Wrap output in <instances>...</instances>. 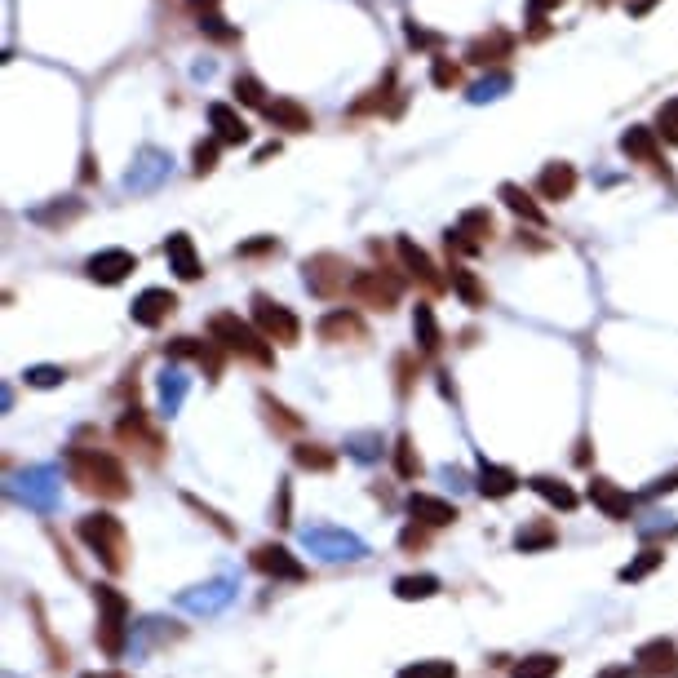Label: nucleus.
Wrapping results in <instances>:
<instances>
[{
	"label": "nucleus",
	"instance_id": "nucleus-35",
	"mask_svg": "<svg viewBox=\"0 0 678 678\" xmlns=\"http://www.w3.org/2000/svg\"><path fill=\"white\" fill-rule=\"evenodd\" d=\"M665 563V550H656V546H647V550H639V559H630L625 563L621 572H616V577H621L625 585H634V581H643V577H652L656 568H661Z\"/></svg>",
	"mask_w": 678,
	"mask_h": 678
},
{
	"label": "nucleus",
	"instance_id": "nucleus-37",
	"mask_svg": "<svg viewBox=\"0 0 678 678\" xmlns=\"http://www.w3.org/2000/svg\"><path fill=\"white\" fill-rule=\"evenodd\" d=\"M49 479H54L49 470H32V475L23 479V497L32 501L36 510H49V506H54V484H49Z\"/></svg>",
	"mask_w": 678,
	"mask_h": 678
},
{
	"label": "nucleus",
	"instance_id": "nucleus-26",
	"mask_svg": "<svg viewBox=\"0 0 678 678\" xmlns=\"http://www.w3.org/2000/svg\"><path fill=\"white\" fill-rule=\"evenodd\" d=\"M209 125H213V133H218V142H231V147L249 142V125H244V116L235 107H226V102H213L209 107Z\"/></svg>",
	"mask_w": 678,
	"mask_h": 678
},
{
	"label": "nucleus",
	"instance_id": "nucleus-17",
	"mask_svg": "<svg viewBox=\"0 0 678 678\" xmlns=\"http://www.w3.org/2000/svg\"><path fill=\"white\" fill-rule=\"evenodd\" d=\"M173 311H178V297H173L169 289H142L138 297H133V306H129L133 324H142V328H160Z\"/></svg>",
	"mask_w": 678,
	"mask_h": 678
},
{
	"label": "nucleus",
	"instance_id": "nucleus-36",
	"mask_svg": "<svg viewBox=\"0 0 678 678\" xmlns=\"http://www.w3.org/2000/svg\"><path fill=\"white\" fill-rule=\"evenodd\" d=\"M435 594H439V577H430V572H421V577H399V581H395V599H404V603L435 599Z\"/></svg>",
	"mask_w": 678,
	"mask_h": 678
},
{
	"label": "nucleus",
	"instance_id": "nucleus-10",
	"mask_svg": "<svg viewBox=\"0 0 678 678\" xmlns=\"http://www.w3.org/2000/svg\"><path fill=\"white\" fill-rule=\"evenodd\" d=\"M634 674L643 678H678V643L674 639H647L634 652Z\"/></svg>",
	"mask_w": 678,
	"mask_h": 678
},
{
	"label": "nucleus",
	"instance_id": "nucleus-21",
	"mask_svg": "<svg viewBox=\"0 0 678 678\" xmlns=\"http://www.w3.org/2000/svg\"><path fill=\"white\" fill-rule=\"evenodd\" d=\"M262 116L271 120L275 129H284V133H311V129H315V116H311V111H306L297 98H275V102H266Z\"/></svg>",
	"mask_w": 678,
	"mask_h": 678
},
{
	"label": "nucleus",
	"instance_id": "nucleus-60",
	"mask_svg": "<svg viewBox=\"0 0 678 678\" xmlns=\"http://www.w3.org/2000/svg\"><path fill=\"white\" fill-rule=\"evenodd\" d=\"M94 164H98L94 156H85V169H80V178H85V182H94V178H98V169H94Z\"/></svg>",
	"mask_w": 678,
	"mask_h": 678
},
{
	"label": "nucleus",
	"instance_id": "nucleus-15",
	"mask_svg": "<svg viewBox=\"0 0 678 678\" xmlns=\"http://www.w3.org/2000/svg\"><path fill=\"white\" fill-rule=\"evenodd\" d=\"M129 271H138V258H133L129 249H102V253H94V258L85 262V275L94 284H125L129 280Z\"/></svg>",
	"mask_w": 678,
	"mask_h": 678
},
{
	"label": "nucleus",
	"instance_id": "nucleus-19",
	"mask_svg": "<svg viewBox=\"0 0 678 678\" xmlns=\"http://www.w3.org/2000/svg\"><path fill=\"white\" fill-rule=\"evenodd\" d=\"M510 54H515V36H510L506 27H492L488 36H475L466 45V58L475 67H497V63H506Z\"/></svg>",
	"mask_w": 678,
	"mask_h": 678
},
{
	"label": "nucleus",
	"instance_id": "nucleus-33",
	"mask_svg": "<svg viewBox=\"0 0 678 678\" xmlns=\"http://www.w3.org/2000/svg\"><path fill=\"white\" fill-rule=\"evenodd\" d=\"M457 231H461V235H470L475 244H488L492 235H497V222H492V213H488V209H466V213L457 218Z\"/></svg>",
	"mask_w": 678,
	"mask_h": 678
},
{
	"label": "nucleus",
	"instance_id": "nucleus-57",
	"mask_svg": "<svg viewBox=\"0 0 678 678\" xmlns=\"http://www.w3.org/2000/svg\"><path fill=\"white\" fill-rule=\"evenodd\" d=\"M665 492H678V470H670V475H661L656 484H647V497H665Z\"/></svg>",
	"mask_w": 678,
	"mask_h": 678
},
{
	"label": "nucleus",
	"instance_id": "nucleus-59",
	"mask_svg": "<svg viewBox=\"0 0 678 678\" xmlns=\"http://www.w3.org/2000/svg\"><path fill=\"white\" fill-rule=\"evenodd\" d=\"M271 156H280V142H266V147L258 151V164H266V160H271Z\"/></svg>",
	"mask_w": 678,
	"mask_h": 678
},
{
	"label": "nucleus",
	"instance_id": "nucleus-31",
	"mask_svg": "<svg viewBox=\"0 0 678 678\" xmlns=\"http://www.w3.org/2000/svg\"><path fill=\"white\" fill-rule=\"evenodd\" d=\"M226 603H231V585L226 581H213V585H200V590L182 594V608H191V612H218Z\"/></svg>",
	"mask_w": 678,
	"mask_h": 678
},
{
	"label": "nucleus",
	"instance_id": "nucleus-2",
	"mask_svg": "<svg viewBox=\"0 0 678 678\" xmlns=\"http://www.w3.org/2000/svg\"><path fill=\"white\" fill-rule=\"evenodd\" d=\"M76 537L89 546V554H98V563L107 572H125L129 568V532L125 523L116 515H107V510H94V515H80L76 523Z\"/></svg>",
	"mask_w": 678,
	"mask_h": 678
},
{
	"label": "nucleus",
	"instance_id": "nucleus-56",
	"mask_svg": "<svg viewBox=\"0 0 678 678\" xmlns=\"http://www.w3.org/2000/svg\"><path fill=\"white\" fill-rule=\"evenodd\" d=\"M395 373H399V395H408V390H413V355H399Z\"/></svg>",
	"mask_w": 678,
	"mask_h": 678
},
{
	"label": "nucleus",
	"instance_id": "nucleus-42",
	"mask_svg": "<svg viewBox=\"0 0 678 678\" xmlns=\"http://www.w3.org/2000/svg\"><path fill=\"white\" fill-rule=\"evenodd\" d=\"M656 133H661L665 142H678V98H665L661 107H656Z\"/></svg>",
	"mask_w": 678,
	"mask_h": 678
},
{
	"label": "nucleus",
	"instance_id": "nucleus-43",
	"mask_svg": "<svg viewBox=\"0 0 678 678\" xmlns=\"http://www.w3.org/2000/svg\"><path fill=\"white\" fill-rule=\"evenodd\" d=\"M23 382L36 386V390H49V386H63L67 373H63V368H54V364H36V368H27V373H23Z\"/></svg>",
	"mask_w": 678,
	"mask_h": 678
},
{
	"label": "nucleus",
	"instance_id": "nucleus-11",
	"mask_svg": "<svg viewBox=\"0 0 678 678\" xmlns=\"http://www.w3.org/2000/svg\"><path fill=\"white\" fill-rule=\"evenodd\" d=\"M661 133L656 129H647V125H630L621 133V151L630 160H639V164H647L652 173H661V178H670V164H665V156H661Z\"/></svg>",
	"mask_w": 678,
	"mask_h": 678
},
{
	"label": "nucleus",
	"instance_id": "nucleus-8",
	"mask_svg": "<svg viewBox=\"0 0 678 678\" xmlns=\"http://www.w3.org/2000/svg\"><path fill=\"white\" fill-rule=\"evenodd\" d=\"M399 297H404V280L390 275L386 266H377V271H355L351 302L368 306V311H395Z\"/></svg>",
	"mask_w": 678,
	"mask_h": 678
},
{
	"label": "nucleus",
	"instance_id": "nucleus-41",
	"mask_svg": "<svg viewBox=\"0 0 678 678\" xmlns=\"http://www.w3.org/2000/svg\"><path fill=\"white\" fill-rule=\"evenodd\" d=\"M235 98H240L244 107H258V111H266V102H271L258 76H235Z\"/></svg>",
	"mask_w": 678,
	"mask_h": 678
},
{
	"label": "nucleus",
	"instance_id": "nucleus-1",
	"mask_svg": "<svg viewBox=\"0 0 678 678\" xmlns=\"http://www.w3.org/2000/svg\"><path fill=\"white\" fill-rule=\"evenodd\" d=\"M67 479H71V484H76L80 492L98 497V501H125L129 492H133L125 466H120L111 452L85 448V444H71V448H67Z\"/></svg>",
	"mask_w": 678,
	"mask_h": 678
},
{
	"label": "nucleus",
	"instance_id": "nucleus-30",
	"mask_svg": "<svg viewBox=\"0 0 678 678\" xmlns=\"http://www.w3.org/2000/svg\"><path fill=\"white\" fill-rule=\"evenodd\" d=\"M528 488L537 492L541 501H546V506H554V510H577V492H572L568 484H563V479H554V475H537V479H528Z\"/></svg>",
	"mask_w": 678,
	"mask_h": 678
},
{
	"label": "nucleus",
	"instance_id": "nucleus-48",
	"mask_svg": "<svg viewBox=\"0 0 678 678\" xmlns=\"http://www.w3.org/2000/svg\"><path fill=\"white\" fill-rule=\"evenodd\" d=\"M85 213V204L80 200H67V204H54V209H36V222H71V218H80Z\"/></svg>",
	"mask_w": 678,
	"mask_h": 678
},
{
	"label": "nucleus",
	"instance_id": "nucleus-24",
	"mask_svg": "<svg viewBox=\"0 0 678 678\" xmlns=\"http://www.w3.org/2000/svg\"><path fill=\"white\" fill-rule=\"evenodd\" d=\"M523 479L515 475L510 466H497V461H484L479 466V492H484L488 501H506V497H515Z\"/></svg>",
	"mask_w": 678,
	"mask_h": 678
},
{
	"label": "nucleus",
	"instance_id": "nucleus-34",
	"mask_svg": "<svg viewBox=\"0 0 678 678\" xmlns=\"http://www.w3.org/2000/svg\"><path fill=\"white\" fill-rule=\"evenodd\" d=\"M182 399H187V377H182L178 368H169V373L160 377V413L173 417L182 408Z\"/></svg>",
	"mask_w": 678,
	"mask_h": 678
},
{
	"label": "nucleus",
	"instance_id": "nucleus-12",
	"mask_svg": "<svg viewBox=\"0 0 678 678\" xmlns=\"http://www.w3.org/2000/svg\"><path fill=\"white\" fill-rule=\"evenodd\" d=\"M395 253H399V262H404V271L413 275V280L421 284V289H430V293H444V289H448V280H444V275H439V266L430 262V253L421 249L417 240H408V235H399Z\"/></svg>",
	"mask_w": 678,
	"mask_h": 678
},
{
	"label": "nucleus",
	"instance_id": "nucleus-61",
	"mask_svg": "<svg viewBox=\"0 0 678 678\" xmlns=\"http://www.w3.org/2000/svg\"><path fill=\"white\" fill-rule=\"evenodd\" d=\"M85 678H129V674H120V670H94V674H85Z\"/></svg>",
	"mask_w": 678,
	"mask_h": 678
},
{
	"label": "nucleus",
	"instance_id": "nucleus-39",
	"mask_svg": "<svg viewBox=\"0 0 678 678\" xmlns=\"http://www.w3.org/2000/svg\"><path fill=\"white\" fill-rule=\"evenodd\" d=\"M395 475L399 479H417L421 475V457H417V448H413V439L408 435L395 439Z\"/></svg>",
	"mask_w": 678,
	"mask_h": 678
},
{
	"label": "nucleus",
	"instance_id": "nucleus-28",
	"mask_svg": "<svg viewBox=\"0 0 678 678\" xmlns=\"http://www.w3.org/2000/svg\"><path fill=\"white\" fill-rule=\"evenodd\" d=\"M413 337H417L421 355H435L439 346H444V333H439L435 306H430V302H417V311H413Z\"/></svg>",
	"mask_w": 678,
	"mask_h": 678
},
{
	"label": "nucleus",
	"instance_id": "nucleus-53",
	"mask_svg": "<svg viewBox=\"0 0 678 678\" xmlns=\"http://www.w3.org/2000/svg\"><path fill=\"white\" fill-rule=\"evenodd\" d=\"M240 258H258V253H280V244H275V235H266V240H249V244H240Z\"/></svg>",
	"mask_w": 678,
	"mask_h": 678
},
{
	"label": "nucleus",
	"instance_id": "nucleus-45",
	"mask_svg": "<svg viewBox=\"0 0 678 678\" xmlns=\"http://www.w3.org/2000/svg\"><path fill=\"white\" fill-rule=\"evenodd\" d=\"M262 408H266V417H271V426H280V430H302V417L289 413V408H284L275 395H262Z\"/></svg>",
	"mask_w": 678,
	"mask_h": 678
},
{
	"label": "nucleus",
	"instance_id": "nucleus-20",
	"mask_svg": "<svg viewBox=\"0 0 678 678\" xmlns=\"http://www.w3.org/2000/svg\"><path fill=\"white\" fill-rule=\"evenodd\" d=\"M590 501H594V506H599L608 519H616V523L634 515V497H630V492H625L621 484L603 479V475H594V479H590Z\"/></svg>",
	"mask_w": 678,
	"mask_h": 678
},
{
	"label": "nucleus",
	"instance_id": "nucleus-38",
	"mask_svg": "<svg viewBox=\"0 0 678 678\" xmlns=\"http://www.w3.org/2000/svg\"><path fill=\"white\" fill-rule=\"evenodd\" d=\"M293 461L302 470H333L337 466V452L324 448V444H297L293 448Z\"/></svg>",
	"mask_w": 678,
	"mask_h": 678
},
{
	"label": "nucleus",
	"instance_id": "nucleus-23",
	"mask_svg": "<svg viewBox=\"0 0 678 678\" xmlns=\"http://www.w3.org/2000/svg\"><path fill=\"white\" fill-rule=\"evenodd\" d=\"M164 258H169V266L178 271V280H187V284L204 275V266H200V258H195V244H191L187 231H173L169 240H164Z\"/></svg>",
	"mask_w": 678,
	"mask_h": 678
},
{
	"label": "nucleus",
	"instance_id": "nucleus-16",
	"mask_svg": "<svg viewBox=\"0 0 678 678\" xmlns=\"http://www.w3.org/2000/svg\"><path fill=\"white\" fill-rule=\"evenodd\" d=\"M408 515H413V523H421V528H452V523L461 519V510L452 506V501L435 497V492H413V497H408Z\"/></svg>",
	"mask_w": 678,
	"mask_h": 678
},
{
	"label": "nucleus",
	"instance_id": "nucleus-49",
	"mask_svg": "<svg viewBox=\"0 0 678 678\" xmlns=\"http://www.w3.org/2000/svg\"><path fill=\"white\" fill-rule=\"evenodd\" d=\"M182 501H187V506H191V510H195V515H200L204 523H213V528H218L222 537H235V528H231V523H226V519H222V515H218V510H213V506H204L200 497H191V492H187V497H182Z\"/></svg>",
	"mask_w": 678,
	"mask_h": 678
},
{
	"label": "nucleus",
	"instance_id": "nucleus-3",
	"mask_svg": "<svg viewBox=\"0 0 678 678\" xmlns=\"http://www.w3.org/2000/svg\"><path fill=\"white\" fill-rule=\"evenodd\" d=\"M209 337L222 346L226 355L244 359V364H253V368H271L275 364V351H271V342L258 333V324L240 320V315H231V311L213 315V320H209Z\"/></svg>",
	"mask_w": 678,
	"mask_h": 678
},
{
	"label": "nucleus",
	"instance_id": "nucleus-55",
	"mask_svg": "<svg viewBox=\"0 0 678 678\" xmlns=\"http://www.w3.org/2000/svg\"><path fill=\"white\" fill-rule=\"evenodd\" d=\"M404 32H408V45H421V49H430V45H439L435 36L426 32V27H417V18H404Z\"/></svg>",
	"mask_w": 678,
	"mask_h": 678
},
{
	"label": "nucleus",
	"instance_id": "nucleus-13",
	"mask_svg": "<svg viewBox=\"0 0 678 678\" xmlns=\"http://www.w3.org/2000/svg\"><path fill=\"white\" fill-rule=\"evenodd\" d=\"M306 550L324 554V559H364V541L342 528H306Z\"/></svg>",
	"mask_w": 678,
	"mask_h": 678
},
{
	"label": "nucleus",
	"instance_id": "nucleus-9",
	"mask_svg": "<svg viewBox=\"0 0 678 678\" xmlns=\"http://www.w3.org/2000/svg\"><path fill=\"white\" fill-rule=\"evenodd\" d=\"M249 563H253V572H262V577H271V581H306L302 559H297L293 550L275 546V541H262V546H253Z\"/></svg>",
	"mask_w": 678,
	"mask_h": 678
},
{
	"label": "nucleus",
	"instance_id": "nucleus-14",
	"mask_svg": "<svg viewBox=\"0 0 678 678\" xmlns=\"http://www.w3.org/2000/svg\"><path fill=\"white\" fill-rule=\"evenodd\" d=\"M164 355H169V359H191V364H200L204 373H209V382H218L226 351H222L218 342H200V337H173V342L164 346Z\"/></svg>",
	"mask_w": 678,
	"mask_h": 678
},
{
	"label": "nucleus",
	"instance_id": "nucleus-25",
	"mask_svg": "<svg viewBox=\"0 0 678 678\" xmlns=\"http://www.w3.org/2000/svg\"><path fill=\"white\" fill-rule=\"evenodd\" d=\"M448 271H452V275H448L452 293H457L461 302L470 306V311H484V306H488V289H484V280H479V275L470 271V266H461V262H452Z\"/></svg>",
	"mask_w": 678,
	"mask_h": 678
},
{
	"label": "nucleus",
	"instance_id": "nucleus-51",
	"mask_svg": "<svg viewBox=\"0 0 678 678\" xmlns=\"http://www.w3.org/2000/svg\"><path fill=\"white\" fill-rule=\"evenodd\" d=\"M430 80H435L439 89H452L461 80V71H457V63L452 58H435V67H430Z\"/></svg>",
	"mask_w": 678,
	"mask_h": 678
},
{
	"label": "nucleus",
	"instance_id": "nucleus-22",
	"mask_svg": "<svg viewBox=\"0 0 678 678\" xmlns=\"http://www.w3.org/2000/svg\"><path fill=\"white\" fill-rule=\"evenodd\" d=\"M572 191H577V169L568 160H550L537 178V195L541 200H572Z\"/></svg>",
	"mask_w": 678,
	"mask_h": 678
},
{
	"label": "nucleus",
	"instance_id": "nucleus-29",
	"mask_svg": "<svg viewBox=\"0 0 678 678\" xmlns=\"http://www.w3.org/2000/svg\"><path fill=\"white\" fill-rule=\"evenodd\" d=\"M497 195H501V204H506L510 213H519L523 222H532V226H546V213H541V204L532 200V195L523 191L519 182H501V191H497Z\"/></svg>",
	"mask_w": 678,
	"mask_h": 678
},
{
	"label": "nucleus",
	"instance_id": "nucleus-58",
	"mask_svg": "<svg viewBox=\"0 0 678 678\" xmlns=\"http://www.w3.org/2000/svg\"><path fill=\"white\" fill-rule=\"evenodd\" d=\"M594 678H630V665H612V670H603V674H594Z\"/></svg>",
	"mask_w": 678,
	"mask_h": 678
},
{
	"label": "nucleus",
	"instance_id": "nucleus-54",
	"mask_svg": "<svg viewBox=\"0 0 678 678\" xmlns=\"http://www.w3.org/2000/svg\"><path fill=\"white\" fill-rule=\"evenodd\" d=\"M377 444H382L377 435H355V439H351V452H355L359 461H373V457H377Z\"/></svg>",
	"mask_w": 678,
	"mask_h": 678
},
{
	"label": "nucleus",
	"instance_id": "nucleus-46",
	"mask_svg": "<svg viewBox=\"0 0 678 678\" xmlns=\"http://www.w3.org/2000/svg\"><path fill=\"white\" fill-rule=\"evenodd\" d=\"M160 173H164V156H156V151H142V169L129 173V187H151Z\"/></svg>",
	"mask_w": 678,
	"mask_h": 678
},
{
	"label": "nucleus",
	"instance_id": "nucleus-5",
	"mask_svg": "<svg viewBox=\"0 0 678 678\" xmlns=\"http://www.w3.org/2000/svg\"><path fill=\"white\" fill-rule=\"evenodd\" d=\"M302 280L315 297H346L355 284V266L342 258V253H315V258L302 262Z\"/></svg>",
	"mask_w": 678,
	"mask_h": 678
},
{
	"label": "nucleus",
	"instance_id": "nucleus-4",
	"mask_svg": "<svg viewBox=\"0 0 678 678\" xmlns=\"http://www.w3.org/2000/svg\"><path fill=\"white\" fill-rule=\"evenodd\" d=\"M94 603H98V647L116 661L129 639V599L116 585H94Z\"/></svg>",
	"mask_w": 678,
	"mask_h": 678
},
{
	"label": "nucleus",
	"instance_id": "nucleus-40",
	"mask_svg": "<svg viewBox=\"0 0 678 678\" xmlns=\"http://www.w3.org/2000/svg\"><path fill=\"white\" fill-rule=\"evenodd\" d=\"M395 678H457V665L452 661H413V665H404Z\"/></svg>",
	"mask_w": 678,
	"mask_h": 678
},
{
	"label": "nucleus",
	"instance_id": "nucleus-18",
	"mask_svg": "<svg viewBox=\"0 0 678 678\" xmlns=\"http://www.w3.org/2000/svg\"><path fill=\"white\" fill-rule=\"evenodd\" d=\"M315 333H320V342H333V346H346V342H364L368 328L359 320L355 311H346V306H337V311H328L320 324H315Z\"/></svg>",
	"mask_w": 678,
	"mask_h": 678
},
{
	"label": "nucleus",
	"instance_id": "nucleus-32",
	"mask_svg": "<svg viewBox=\"0 0 678 678\" xmlns=\"http://www.w3.org/2000/svg\"><path fill=\"white\" fill-rule=\"evenodd\" d=\"M559 670H563V656H554V652H532V656H523V661H515L510 678H554Z\"/></svg>",
	"mask_w": 678,
	"mask_h": 678
},
{
	"label": "nucleus",
	"instance_id": "nucleus-52",
	"mask_svg": "<svg viewBox=\"0 0 678 678\" xmlns=\"http://www.w3.org/2000/svg\"><path fill=\"white\" fill-rule=\"evenodd\" d=\"M426 541H430V528H421V523H408V528L399 532V546L404 550H426Z\"/></svg>",
	"mask_w": 678,
	"mask_h": 678
},
{
	"label": "nucleus",
	"instance_id": "nucleus-27",
	"mask_svg": "<svg viewBox=\"0 0 678 678\" xmlns=\"http://www.w3.org/2000/svg\"><path fill=\"white\" fill-rule=\"evenodd\" d=\"M550 546H559V528H554L550 519H532V523H523V528L515 532V550L519 554H537V550H550Z\"/></svg>",
	"mask_w": 678,
	"mask_h": 678
},
{
	"label": "nucleus",
	"instance_id": "nucleus-50",
	"mask_svg": "<svg viewBox=\"0 0 678 678\" xmlns=\"http://www.w3.org/2000/svg\"><path fill=\"white\" fill-rule=\"evenodd\" d=\"M390 85H395V76H386V80H382V85H377V89H368V98H359L351 111H355V116H368V111L386 107V94H390Z\"/></svg>",
	"mask_w": 678,
	"mask_h": 678
},
{
	"label": "nucleus",
	"instance_id": "nucleus-6",
	"mask_svg": "<svg viewBox=\"0 0 678 678\" xmlns=\"http://www.w3.org/2000/svg\"><path fill=\"white\" fill-rule=\"evenodd\" d=\"M116 439H120V448L138 452V457L147 461V466H160V461H164V448H169V444H164V435L156 430V421L142 413L138 404L120 413V421H116Z\"/></svg>",
	"mask_w": 678,
	"mask_h": 678
},
{
	"label": "nucleus",
	"instance_id": "nucleus-44",
	"mask_svg": "<svg viewBox=\"0 0 678 678\" xmlns=\"http://www.w3.org/2000/svg\"><path fill=\"white\" fill-rule=\"evenodd\" d=\"M510 89V76L506 71H497V76H488V80H479V85H470V102H492V98H501Z\"/></svg>",
	"mask_w": 678,
	"mask_h": 678
},
{
	"label": "nucleus",
	"instance_id": "nucleus-47",
	"mask_svg": "<svg viewBox=\"0 0 678 678\" xmlns=\"http://www.w3.org/2000/svg\"><path fill=\"white\" fill-rule=\"evenodd\" d=\"M191 164H195V173H213L218 169V138H204V142H195V151H191Z\"/></svg>",
	"mask_w": 678,
	"mask_h": 678
},
{
	"label": "nucleus",
	"instance_id": "nucleus-7",
	"mask_svg": "<svg viewBox=\"0 0 678 678\" xmlns=\"http://www.w3.org/2000/svg\"><path fill=\"white\" fill-rule=\"evenodd\" d=\"M253 324L271 346H297V337H302V320L266 293H253Z\"/></svg>",
	"mask_w": 678,
	"mask_h": 678
}]
</instances>
